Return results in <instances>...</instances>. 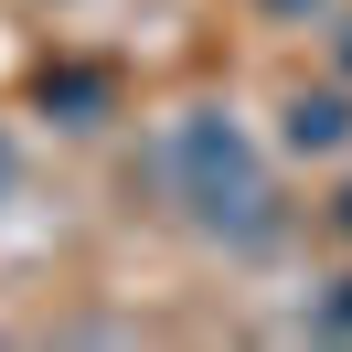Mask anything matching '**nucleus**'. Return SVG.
<instances>
[{
	"mask_svg": "<svg viewBox=\"0 0 352 352\" xmlns=\"http://www.w3.org/2000/svg\"><path fill=\"white\" fill-rule=\"evenodd\" d=\"M331 224H342V235H352V182H342V192H331Z\"/></svg>",
	"mask_w": 352,
	"mask_h": 352,
	"instance_id": "5",
	"label": "nucleus"
},
{
	"mask_svg": "<svg viewBox=\"0 0 352 352\" xmlns=\"http://www.w3.org/2000/svg\"><path fill=\"white\" fill-rule=\"evenodd\" d=\"M342 75H352V22H342Z\"/></svg>",
	"mask_w": 352,
	"mask_h": 352,
	"instance_id": "7",
	"label": "nucleus"
},
{
	"mask_svg": "<svg viewBox=\"0 0 352 352\" xmlns=\"http://www.w3.org/2000/svg\"><path fill=\"white\" fill-rule=\"evenodd\" d=\"M160 182L214 245H278V182H267V150L235 118H214V107L171 118L160 129Z\"/></svg>",
	"mask_w": 352,
	"mask_h": 352,
	"instance_id": "1",
	"label": "nucleus"
},
{
	"mask_svg": "<svg viewBox=\"0 0 352 352\" xmlns=\"http://www.w3.org/2000/svg\"><path fill=\"white\" fill-rule=\"evenodd\" d=\"M0 203H11V139H0Z\"/></svg>",
	"mask_w": 352,
	"mask_h": 352,
	"instance_id": "6",
	"label": "nucleus"
},
{
	"mask_svg": "<svg viewBox=\"0 0 352 352\" xmlns=\"http://www.w3.org/2000/svg\"><path fill=\"white\" fill-rule=\"evenodd\" d=\"M278 139H288V150H342V139H352V96L342 86H299L288 118H278Z\"/></svg>",
	"mask_w": 352,
	"mask_h": 352,
	"instance_id": "2",
	"label": "nucleus"
},
{
	"mask_svg": "<svg viewBox=\"0 0 352 352\" xmlns=\"http://www.w3.org/2000/svg\"><path fill=\"white\" fill-rule=\"evenodd\" d=\"M309 331H352V278H331V299L309 309Z\"/></svg>",
	"mask_w": 352,
	"mask_h": 352,
	"instance_id": "4",
	"label": "nucleus"
},
{
	"mask_svg": "<svg viewBox=\"0 0 352 352\" xmlns=\"http://www.w3.org/2000/svg\"><path fill=\"white\" fill-rule=\"evenodd\" d=\"M107 75H96V65H43V107L54 118H65V129H96V118H107Z\"/></svg>",
	"mask_w": 352,
	"mask_h": 352,
	"instance_id": "3",
	"label": "nucleus"
}]
</instances>
